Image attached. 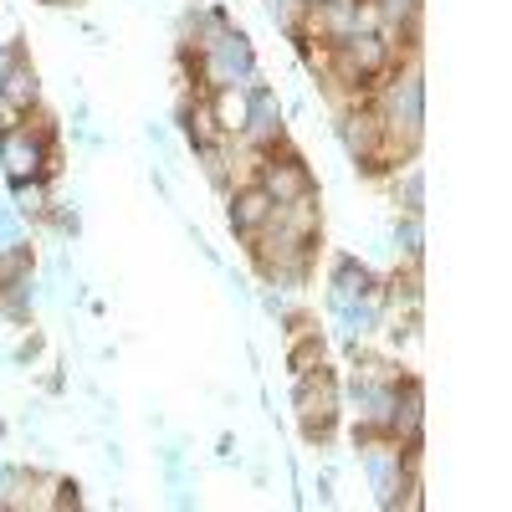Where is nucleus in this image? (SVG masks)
<instances>
[{"mask_svg":"<svg viewBox=\"0 0 512 512\" xmlns=\"http://www.w3.org/2000/svg\"><path fill=\"white\" fill-rule=\"evenodd\" d=\"M16 57H21L16 47H11V52H0V77H6V72H11V62H16Z\"/></svg>","mask_w":512,"mask_h":512,"instance_id":"9d476101","label":"nucleus"},{"mask_svg":"<svg viewBox=\"0 0 512 512\" xmlns=\"http://www.w3.org/2000/svg\"><path fill=\"white\" fill-rule=\"evenodd\" d=\"M272 195L256 185V180H246V185H236V195H231V226H236V236L241 241H251L256 231H262L267 221H272Z\"/></svg>","mask_w":512,"mask_h":512,"instance_id":"f03ea898","label":"nucleus"},{"mask_svg":"<svg viewBox=\"0 0 512 512\" xmlns=\"http://www.w3.org/2000/svg\"><path fill=\"white\" fill-rule=\"evenodd\" d=\"M323 359H328L323 333H318V328H297V333H292V349H287V369H292V379H303V374L323 369Z\"/></svg>","mask_w":512,"mask_h":512,"instance_id":"20e7f679","label":"nucleus"},{"mask_svg":"<svg viewBox=\"0 0 512 512\" xmlns=\"http://www.w3.org/2000/svg\"><path fill=\"white\" fill-rule=\"evenodd\" d=\"M26 272H31V251L26 246H6V251H0V292L21 287Z\"/></svg>","mask_w":512,"mask_h":512,"instance_id":"0eeeda50","label":"nucleus"},{"mask_svg":"<svg viewBox=\"0 0 512 512\" xmlns=\"http://www.w3.org/2000/svg\"><path fill=\"white\" fill-rule=\"evenodd\" d=\"M297 420H303L308 441H328L338 425V384L328 369H313L297 379Z\"/></svg>","mask_w":512,"mask_h":512,"instance_id":"f257e3e1","label":"nucleus"},{"mask_svg":"<svg viewBox=\"0 0 512 512\" xmlns=\"http://www.w3.org/2000/svg\"><path fill=\"white\" fill-rule=\"evenodd\" d=\"M16 200L26 216H47V180H21L16 185Z\"/></svg>","mask_w":512,"mask_h":512,"instance_id":"6e6552de","label":"nucleus"},{"mask_svg":"<svg viewBox=\"0 0 512 512\" xmlns=\"http://www.w3.org/2000/svg\"><path fill=\"white\" fill-rule=\"evenodd\" d=\"M333 297H338V308H349L354 297H374V277L364 267L344 262V267H338V282H333Z\"/></svg>","mask_w":512,"mask_h":512,"instance_id":"423d86ee","label":"nucleus"},{"mask_svg":"<svg viewBox=\"0 0 512 512\" xmlns=\"http://www.w3.org/2000/svg\"><path fill=\"white\" fill-rule=\"evenodd\" d=\"M16 123H21V108H11L6 98H0V134H11Z\"/></svg>","mask_w":512,"mask_h":512,"instance_id":"1a4fd4ad","label":"nucleus"},{"mask_svg":"<svg viewBox=\"0 0 512 512\" xmlns=\"http://www.w3.org/2000/svg\"><path fill=\"white\" fill-rule=\"evenodd\" d=\"M0 98H6L11 108H21V113L41 98V88H36V67H31L26 57H16V62H11V72L0 77Z\"/></svg>","mask_w":512,"mask_h":512,"instance_id":"39448f33","label":"nucleus"},{"mask_svg":"<svg viewBox=\"0 0 512 512\" xmlns=\"http://www.w3.org/2000/svg\"><path fill=\"white\" fill-rule=\"evenodd\" d=\"M210 118H216V128L226 139H241L246 134V123H251V88H216L205 98Z\"/></svg>","mask_w":512,"mask_h":512,"instance_id":"7ed1b4c3","label":"nucleus"}]
</instances>
